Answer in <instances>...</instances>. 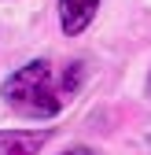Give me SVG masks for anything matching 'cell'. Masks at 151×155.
<instances>
[{
	"mask_svg": "<svg viewBox=\"0 0 151 155\" xmlns=\"http://www.w3.org/2000/svg\"><path fill=\"white\" fill-rule=\"evenodd\" d=\"M81 85V63H70L66 70L52 67L44 59H33L18 67L4 81V100L11 111L26 118H55Z\"/></svg>",
	"mask_w": 151,
	"mask_h": 155,
	"instance_id": "obj_1",
	"label": "cell"
},
{
	"mask_svg": "<svg viewBox=\"0 0 151 155\" xmlns=\"http://www.w3.org/2000/svg\"><path fill=\"white\" fill-rule=\"evenodd\" d=\"M100 0H59V18H63V33H81L92 18H96Z\"/></svg>",
	"mask_w": 151,
	"mask_h": 155,
	"instance_id": "obj_2",
	"label": "cell"
},
{
	"mask_svg": "<svg viewBox=\"0 0 151 155\" xmlns=\"http://www.w3.org/2000/svg\"><path fill=\"white\" fill-rule=\"evenodd\" d=\"M44 140H48V133L41 129H33V133L8 129V133H0V155H37L44 148Z\"/></svg>",
	"mask_w": 151,
	"mask_h": 155,
	"instance_id": "obj_3",
	"label": "cell"
},
{
	"mask_svg": "<svg viewBox=\"0 0 151 155\" xmlns=\"http://www.w3.org/2000/svg\"><path fill=\"white\" fill-rule=\"evenodd\" d=\"M63 155H92V151H81V148H74V151H63Z\"/></svg>",
	"mask_w": 151,
	"mask_h": 155,
	"instance_id": "obj_4",
	"label": "cell"
}]
</instances>
